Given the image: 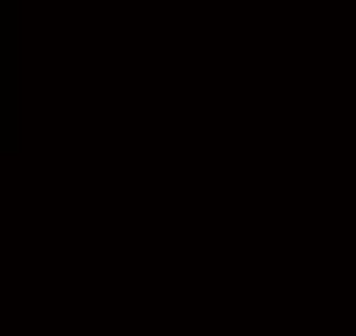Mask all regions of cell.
Wrapping results in <instances>:
<instances>
[]
</instances>
